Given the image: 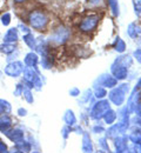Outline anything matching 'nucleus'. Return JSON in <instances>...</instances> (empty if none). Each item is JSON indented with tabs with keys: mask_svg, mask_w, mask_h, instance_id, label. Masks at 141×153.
<instances>
[{
	"mask_svg": "<svg viewBox=\"0 0 141 153\" xmlns=\"http://www.w3.org/2000/svg\"><path fill=\"white\" fill-rule=\"evenodd\" d=\"M28 20H30L31 26H33V27L37 28V30L44 28V27L46 26L47 21H48L47 17H46V14L42 13V12H39V11H34V12H32V13L30 14V17H28Z\"/></svg>",
	"mask_w": 141,
	"mask_h": 153,
	"instance_id": "f257e3e1",
	"label": "nucleus"
},
{
	"mask_svg": "<svg viewBox=\"0 0 141 153\" xmlns=\"http://www.w3.org/2000/svg\"><path fill=\"white\" fill-rule=\"evenodd\" d=\"M21 72V64L20 62H13L7 65V67L5 68V73L11 76H17Z\"/></svg>",
	"mask_w": 141,
	"mask_h": 153,
	"instance_id": "f03ea898",
	"label": "nucleus"
},
{
	"mask_svg": "<svg viewBox=\"0 0 141 153\" xmlns=\"http://www.w3.org/2000/svg\"><path fill=\"white\" fill-rule=\"evenodd\" d=\"M4 40H5V42H13V41H17V40H18V31H17V28H10V30L6 32V34H5V37H4Z\"/></svg>",
	"mask_w": 141,
	"mask_h": 153,
	"instance_id": "7ed1b4c3",
	"label": "nucleus"
},
{
	"mask_svg": "<svg viewBox=\"0 0 141 153\" xmlns=\"http://www.w3.org/2000/svg\"><path fill=\"white\" fill-rule=\"evenodd\" d=\"M14 50V46L10 42H5V44H1L0 45V52H4V53H10Z\"/></svg>",
	"mask_w": 141,
	"mask_h": 153,
	"instance_id": "20e7f679",
	"label": "nucleus"
},
{
	"mask_svg": "<svg viewBox=\"0 0 141 153\" xmlns=\"http://www.w3.org/2000/svg\"><path fill=\"white\" fill-rule=\"evenodd\" d=\"M10 22H11V14H10L8 12H6V13H4V14L1 16V24H2L4 26H8Z\"/></svg>",
	"mask_w": 141,
	"mask_h": 153,
	"instance_id": "39448f33",
	"label": "nucleus"
},
{
	"mask_svg": "<svg viewBox=\"0 0 141 153\" xmlns=\"http://www.w3.org/2000/svg\"><path fill=\"white\" fill-rule=\"evenodd\" d=\"M25 0H14V2H18V4H20V2H24Z\"/></svg>",
	"mask_w": 141,
	"mask_h": 153,
	"instance_id": "423d86ee",
	"label": "nucleus"
},
{
	"mask_svg": "<svg viewBox=\"0 0 141 153\" xmlns=\"http://www.w3.org/2000/svg\"><path fill=\"white\" fill-rule=\"evenodd\" d=\"M1 76H2V73H1V71H0V78H1Z\"/></svg>",
	"mask_w": 141,
	"mask_h": 153,
	"instance_id": "0eeeda50",
	"label": "nucleus"
}]
</instances>
